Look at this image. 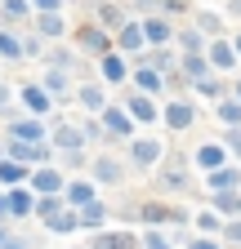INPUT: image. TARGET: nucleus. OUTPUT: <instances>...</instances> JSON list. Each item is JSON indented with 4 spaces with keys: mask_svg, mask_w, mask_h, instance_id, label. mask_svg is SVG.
<instances>
[{
    "mask_svg": "<svg viewBox=\"0 0 241 249\" xmlns=\"http://www.w3.org/2000/svg\"><path fill=\"white\" fill-rule=\"evenodd\" d=\"M215 116L223 120V129H241V103L232 98V93H228L223 103H215Z\"/></svg>",
    "mask_w": 241,
    "mask_h": 249,
    "instance_id": "40",
    "label": "nucleus"
},
{
    "mask_svg": "<svg viewBox=\"0 0 241 249\" xmlns=\"http://www.w3.org/2000/svg\"><path fill=\"white\" fill-rule=\"evenodd\" d=\"M63 209H67L63 196H36V213H32V218H40V223H54Z\"/></svg>",
    "mask_w": 241,
    "mask_h": 249,
    "instance_id": "39",
    "label": "nucleus"
},
{
    "mask_svg": "<svg viewBox=\"0 0 241 249\" xmlns=\"http://www.w3.org/2000/svg\"><path fill=\"white\" fill-rule=\"evenodd\" d=\"M5 236H9V227H0V245H5Z\"/></svg>",
    "mask_w": 241,
    "mask_h": 249,
    "instance_id": "55",
    "label": "nucleus"
},
{
    "mask_svg": "<svg viewBox=\"0 0 241 249\" xmlns=\"http://www.w3.org/2000/svg\"><path fill=\"white\" fill-rule=\"evenodd\" d=\"M85 249H139V236L134 231H94V236H89V245Z\"/></svg>",
    "mask_w": 241,
    "mask_h": 249,
    "instance_id": "23",
    "label": "nucleus"
},
{
    "mask_svg": "<svg viewBox=\"0 0 241 249\" xmlns=\"http://www.w3.org/2000/svg\"><path fill=\"white\" fill-rule=\"evenodd\" d=\"M9 196V218H32L36 213V196H32V187H14V192H5Z\"/></svg>",
    "mask_w": 241,
    "mask_h": 249,
    "instance_id": "30",
    "label": "nucleus"
},
{
    "mask_svg": "<svg viewBox=\"0 0 241 249\" xmlns=\"http://www.w3.org/2000/svg\"><path fill=\"white\" fill-rule=\"evenodd\" d=\"M27 178H32V169L18 165V160H0V192H14V187H27Z\"/></svg>",
    "mask_w": 241,
    "mask_h": 249,
    "instance_id": "29",
    "label": "nucleus"
},
{
    "mask_svg": "<svg viewBox=\"0 0 241 249\" xmlns=\"http://www.w3.org/2000/svg\"><path fill=\"white\" fill-rule=\"evenodd\" d=\"M0 67H5V62H0Z\"/></svg>",
    "mask_w": 241,
    "mask_h": 249,
    "instance_id": "57",
    "label": "nucleus"
},
{
    "mask_svg": "<svg viewBox=\"0 0 241 249\" xmlns=\"http://www.w3.org/2000/svg\"><path fill=\"white\" fill-rule=\"evenodd\" d=\"M161 160H165V142L152 138V134H139L130 142V151H125V169L130 174H152Z\"/></svg>",
    "mask_w": 241,
    "mask_h": 249,
    "instance_id": "1",
    "label": "nucleus"
},
{
    "mask_svg": "<svg viewBox=\"0 0 241 249\" xmlns=\"http://www.w3.org/2000/svg\"><path fill=\"white\" fill-rule=\"evenodd\" d=\"M27 187H32V196H63L67 178H63V169H58V160H54V165H40V169H32Z\"/></svg>",
    "mask_w": 241,
    "mask_h": 249,
    "instance_id": "12",
    "label": "nucleus"
},
{
    "mask_svg": "<svg viewBox=\"0 0 241 249\" xmlns=\"http://www.w3.org/2000/svg\"><path fill=\"white\" fill-rule=\"evenodd\" d=\"M179 76H183L188 85H197L201 76H210V62H205V53H179Z\"/></svg>",
    "mask_w": 241,
    "mask_h": 249,
    "instance_id": "35",
    "label": "nucleus"
},
{
    "mask_svg": "<svg viewBox=\"0 0 241 249\" xmlns=\"http://www.w3.org/2000/svg\"><path fill=\"white\" fill-rule=\"evenodd\" d=\"M32 14H63V0H27Z\"/></svg>",
    "mask_w": 241,
    "mask_h": 249,
    "instance_id": "49",
    "label": "nucleus"
},
{
    "mask_svg": "<svg viewBox=\"0 0 241 249\" xmlns=\"http://www.w3.org/2000/svg\"><path fill=\"white\" fill-rule=\"evenodd\" d=\"M139 27H143V40H147V49H165V45H174V31H179V22H170V18H161V14L143 18Z\"/></svg>",
    "mask_w": 241,
    "mask_h": 249,
    "instance_id": "15",
    "label": "nucleus"
},
{
    "mask_svg": "<svg viewBox=\"0 0 241 249\" xmlns=\"http://www.w3.org/2000/svg\"><path fill=\"white\" fill-rule=\"evenodd\" d=\"M112 45H116V53H120V58H130V62H139V58L147 53V40H143V27H139L134 18H130V22H125V27H120L116 36H112Z\"/></svg>",
    "mask_w": 241,
    "mask_h": 249,
    "instance_id": "13",
    "label": "nucleus"
},
{
    "mask_svg": "<svg viewBox=\"0 0 241 249\" xmlns=\"http://www.w3.org/2000/svg\"><path fill=\"white\" fill-rule=\"evenodd\" d=\"M72 93H76V103H80L89 116H94V120L107 111V85H103V80H80Z\"/></svg>",
    "mask_w": 241,
    "mask_h": 249,
    "instance_id": "14",
    "label": "nucleus"
},
{
    "mask_svg": "<svg viewBox=\"0 0 241 249\" xmlns=\"http://www.w3.org/2000/svg\"><path fill=\"white\" fill-rule=\"evenodd\" d=\"M9 223H14V218H9V196L0 192V227H9Z\"/></svg>",
    "mask_w": 241,
    "mask_h": 249,
    "instance_id": "50",
    "label": "nucleus"
},
{
    "mask_svg": "<svg viewBox=\"0 0 241 249\" xmlns=\"http://www.w3.org/2000/svg\"><path fill=\"white\" fill-rule=\"evenodd\" d=\"M219 240H228V245H241V218H228V223H223V231H219Z\"/></svg>",
    "mask_w": 241,
    "mask_h": 249,
    "instance_id": "46",
    "label": "nucleus"
},
{
    "mask_svg": "<svg viewBox=\"0 0 241 249\" xmlns=\"http://www.w3.org/2000/svg\"><path fill=\"white\" fill-rule=\"evenodd\" d=\"M161 120H165L170 134H188L192 124H197V103H192V98H165Z\"/></svg>",
    "mask_w": 241,
    "mask_h": 249,
    "instance_id": "6",
    "label": "nucleus"
},
{
    "mask_svg": "<svg viewBox=\"0 0 241 249\" xmlns=\"http://www.w3.org/2000/svg\"><path fill=\"white\" fill-rule=\"evenodd\" d=\"M205 187H210V196H215V192H241V169L237 165H223L215 174H205Z\"/></svg>",
    "mask_w": 241,
    "mask_h": 249,
    "instance_id": "27",
    "label": "nucleus"
},
{
    "mask_svg": "<svg viewBox=\"0 0 241 249\" xmlns=\"http://www.w3.org/2000/svg\"><path fill=\"white\" fill-rule=\"evenodd\" d=\"M49 147H54V156H76V151H85V147H89V138L80 134V124L58 120L54 129H49Z\"/></svg>",
    "mask_w": 241,
    "mask_h": 249,
    "instance_id": "8",
    "label": "nucleus"
},
{
    "mask_svg": "<svg viewBox=\"0 0 241 249\" xmlns=\"http://www.w3.org/2000/svg\"><path fill=\"white\" fill-rule=\"evenodd\" d=\"M192 27L201 31L205 40H223V18H219L215 9H197V14H192Z\"/></svg>",
    "mask_w": 241,
    "mask_h": 249,
    "instance_id": "33",
    "label": "nucleus"
},
{
    "mask_svg": "<svg viewBox=\"0 0 241 249\" xmlns=\"http://www.w3.org/2000/svg\"><path fill=\"white\" fill-rule=\"evenodd\" d=\"M18 36H22V58H45V49H49V45L36 36L32 27H27V31H18Z\"/></svg>",
    "mask_w": 241,
    "mask_h": 249,
    "instance_id": "43",
    "label": "nucleus"
},
{
    "mask_svg": "<svg viewBox=\"0 0 241 249\" xmlns=\"http://www.w3.org/2000/svg\"><path fill=\"white\" fill-rule=\"evenodd\" d=\"M45 227H49L54 236H76V231H80V218H76V209L67 205V209H63V213H58V218H54V223H45Z\"/></svg>",
    "mask_w": 241,
    "mask_h": 249,
    "instance_id": "41",
    "label": "nucleus"
},
{
    "mask_svg": "<svg viewBox=\"0 0 241 249\" xmlns=\"http://www.w3.org/2000/svg\"><path fill=\"white\" fill-rule=\"evenodd\" d=\"M130 89L147 93V98H165V76L147 71V67H134V71H130Z\"/></svg>",
    "mask_w": 241,
    "mask_h": 249,
    "instance_id": "24",
    "label": "nucleus"
},
{
    "mask_svg": "<svg viewBox=\"0 0 241 249\" xmlns=\"http://www.w3.org/2000/svg\"><path fill=\"white\" fill-rule=\"evenodd\" d=\"M0 249H32V245H27V240H18V236H5V245H0Z\"/></svg>",
    "mask_w": 241,
    "mask_h": 249,
    "instance_id": "51",
    "label": "nucleus"
},
{
    "mask_svg": "<svg viewBox=\"0 0 241 249\" xmlns=\"http://www.w3.org/2000/svg\"><path fill=\"white\" fill-rule=\"evenodd\" d=\"M76 218H80V231H103L107 227V205L103 200H94V205H85V209H76Z\"/></svg>",
    "mask_w": 241,
    "mask_h": 249,
    "instance_id": "32",
    "label": "nucleus"
},
{
    "mask_svg": "<svg viewBox=\"0 0 241 249\" xmlns=\"http://www.w3.org/2000/svg\"><path fill=\"white\" fill-rule=\"evenodd\" d=\"M192 165H197V169H205V174L223 169V165H228V147H223V142H201V147L192 151Z\"/></svg>",
    "mask_w": 241,
    "mask_h": 249,
    "instance_id": "22",
    "label": "nucleus"
},
{
    "mask_svg": "<svg viewBox=\"0 0 241 249\" xmlns=\"http://www.w3.org/2000/svg\"><path fill=\"white\" fill-rule=\"evenodd\" d=\"M32 5L27 0H0V27H14V31H27L32 27Z\"/></svg>",
    "mask_w": 241,
    "mask_h": 249,
    "instance_id": "21",
    "label": "nucleus"
},
{
    "mask_svg": "<svg viewBox=\"0 0 241 249\" xmlns=\"http://www.w3.org/2000/svg\"><path fill=\"white\" fill-rule=\"evenodd\" d=\"M0 62H22V36L14 27H0Z\"/></svg>",
    "mask_w": 241,
    "mask_h": 249,
    "instance_id": "36",
    "label": "nucleus"
},
{
    "mask_svg": "<svg viewBox=\"0 0 241 249\" xmlns=\"http://www.w3.org/2000/svg\"><path fill=\"white\" fill-rule=\"evenodd\" d=\"M139 249H174V240H170V231H161V227H147V231L139 236Z\"/></svg>",
    "mask_w": 241,
    "mask_h": 249,
    "instance_id": "42",
    "label": "nucleus"
},
{
    "mask_svg": "<svg viewBox=\"0 0 241 249\" xmlns=\"http://www.w3.org/2000/svg\"><path fill=\"white\" fill-rule=\"evenodd\" d=\"M99 124H103V138H116V142H134L139 138V124L125 116L120 103H107V111L99 116Z\"/></svg>",
    "mask_w": 241,
    "mask_h": 249,
    "instance_id": "4",
    "label": "nucleus"
},
{
    "mask_svg": "<svg viewBox=\"0 0 241 249\" xmlns=\"http://www.w3.org/2000/svg\"><path fill=\"white\" fill-rule=\"evenodd\" d=\"M232 49H237V62H241V31H237V36H232Z\"/></svg>",
    "mask_w": 241,
    "mask_h": 249,
    "instance_id": "53",
    "label": "nucleus"
},
{
    "mask_svg": "<svg viewBox=\"0 0 241 249\" xmlns=\"http://www.w3.org/2000/svg\"><path fill=\"white\" fill-rule=\"evenodd\" d=\"M89 22L116 36V31L130 22V9H125V5H116V0H99V5H94V18H89Z\"/></svg>",
    "mask_w": 241,
    "mask_h": 249,
    "instance_id": "18",
    "label": "nucleus"
},
{
    "mask_svg": "<svg viewBox=\"0 0 241 249\" xmlns=\"http://www.w3.org/2000/svg\"><path fill=\"white\" fill-rule=\"evenodd\" d=\"M0 160H5V138H0Z\"/></svg>",
    "mask_w": 241,
    "mask_h": 249,
    "instance_id": "56",
    "label": "nucleus"
},
{
    "mask_svg": "<svg viewBox=\"0 0 241 249\" xmlns=\"http://www.w3.org/2000/svg\"><path fill=\"white\" fill-rule=\"evenodd\" d=\"M192 227H197V236H219L223 231V218L215 209H197L192 213Z\"/></svg>",
    "mask_w": 241,
    "mask_h": 249,
    "instance_id": "37",
    "label": "nucleus"
},
{
    "mask_svg": "<svg viewBox=\"0 0 241 249\" xmlns=\"http://www.w3.org/2000/svg\"><path fill=\"white\" fill-rule=\"evenodd\" d=\"M197 98L223 103V98H228V89H223V76H215V71H210V76H201V80L192 85V103H197Z\"/></svg>",
    "mask_w": 241,
    "mask_h": 249,
    "instance_id": "31",
    "label": "nucleus"
},
{
    "mask_svg": "<svg viewBox=\"0 0 241 249\" xmlns=\"http://www.w3.org/2000/svg\"><path fill=\"white\" fill-rule=\"evenodd\" d=\"M237 205H241V192H215V196H210V209H215L223 223L237 218Z\"/></svg>",
    "mask_w": 241,
    "mask_h": 249,
    "instance_id": "38",
    "label": "nucleus"
},
{
    "mask_svg": "<svg viewBox=\"0 0 241 249\" xmlns=\"http://www.w3.org/2000/svg\"><path fill=\"white\" fill-rule=\"evenodd\" d=\"M157 187H161L165 196L188 192V187H192V174H188V165L179 160V156H165V160L157 165Z\"/></svg>",
    "mask_w": 241,
    "mask_h": 249,
    "instance_id": "5",
    "label": "nucleus"
},
{
    "mask_svg": "<svg viewBox=\"0 0 241 249\" xmlns=\"http://www.w3.org/2000/svg\"><path fill=\"white\" fill-rule=\"evenodd\" d=\"M183 249H223V240L219 236H192V240H183Z\"/></svg>",
    "mask_w": 241,
    "mask_h": 249,
    "instance_id": "47",
    "label": "nucleus"
},
{
    "mask_svg": "<svg viewBox=\"0 0 241 249\" xmlns=\"http://www.w3.org/2000/svg\"><path fill=\"white\" fill-rule=\"evenodd\" d=\"M223 147H228V156H232V160L241 165V129H228V134H223Z\"/></svg>",
    "mask_w": 241,
    "mask_h": 249,
    "instance_id": "48",
    "label": "nucleus"
},
{
    "mask_svg": "<svg viewBox=\"0 0 241 249\" xmlns=\"http://www.w3.org/2000/svg\"><path fill=\"white\" fill-rule=\"evenodd\" d=\"M130 71H134V62L120 58L116 49H112L107 58H99V80H103V85H130Z\"/></svg>",
    "mask_w": 241,
    "mask_h": 249,
    "instance_id": "19",
    "label": "nucleus"
},
{
    "mask_svg": "<svg viewBox=\"0 0 241 249\" xmlns=\"http://www.w3.org/2000/svg\"><path fill=\"white\" fill-rule=\"evenodd\" d=\"M5 142H49V124L36 116H14L5 129Z\"/></svg>",
    "mask_w": 241,
    "mask_h": 249,
    "instance_id": "11",
    "label": "nucleus"
},
{
    "mask_svg": "<svg viewBox=\"0 0 241 249\" xmlns=\"http://www.w3.org/2000/svg\"><path fill=\"white\" fill-rule=\"evenodd\" d=\"M205 62H210V71H215V76L237 71V49H232V40H228V36H223V40H210V45H205Z\"/></svg>",
    "mask_w": 241,
    "mask_h": 249,
    "instance_id": "16",
    "label": "nucleus"
},
{
    "mask_svg": "<svg viewBox=\"0 0 241 249\" xmlns=\"http://www.w3.org/2000/svg\"><path fill=\"white\" fill-rule=\"evenodd\" d=\"M14 103H18V89H14V85H0V116H5V120L22 116V111H18Z\"/></svg>",
    "mask_w": 241,
    "mask_h": 249,
    "instance_id": "45",
    "label": "nucleus"
},
{
    "mask_svg": "<svg viewBox=\"0 0 241 249\" xmlns=\"http://www.w3.org/2000/svg\"><path fill=\"white\" fill-rule=\"evenodd\" d=\"M40 62H45V71H72L76 67V49L72 45H49Z\"/></svg>",
    "mask_w": 241,
    "mask_h": 249,
    "instance_id": "28",
    "label": "nucleus"
},
{
    "mask_svg": "<svg viewBox=\"0 0 241 249\" xmlns=\"http://www.w3.org/2000/svg\"><path fill=\"white\" fill-rule=\"evenodd\" d=\"M76 53H85V58H107L116 45H112V31H103V27H94V22H85V27H76V45H72Z\"/></svg>",
    "mask_w": 241,
    "mask_h": 249,
    "instance_id": "2",
    "label": "nucleus"
},
{
    "mask_svg": "<svg viewBox=\"0 0 241 249\" xmlns=\"http://www.w3.org/2000/svg\"><path fill=\"white\" fill-rule=\"evenodd\" d=\"M40 89L49 93L54 107H58V103L72 98V76H67V71H45V76H40Z\"/></svg>",
    "mask_w": 241,
    "mask_h": 249,
    "instance_id": "25",
    "label": "nucleus"
},
{
    "mask_svg": "<svg viewBox=\"0 0 241 249\" xmlns=\"http://www.w3.org/2000/svg\"><path fill=\"white\" fill-rule=\"evenodd\" d=\"M228 14H232V18H241V0H228Z\"/></svg>",
    "mask_w": 241,
    "mask_h": 249,
    "instance_id": "52",
    "label": "nucleus"
},
{
    "mask_svg": "<svg viewBox=\"0 0 241 249\" xmlns=\"http://www.w3.org/2000/svg\"><path fill=\"white\" fill-rule=\"evenodd\" d=\"M232 98H237V103H241V76H237V89H232Z\"/></svg>",
    "mask_w": 241,
    "mask_h": 249,
    "instance_id": "54",
    "label": "nucleus"
},
{
    "mask_svg": "<svg viewBox=\"0 0 241 249\" xmlns=\"http://www.w3.org/2000/svg\"><path fill=\"white\" fill-rule=\"evenodd\" d=\"M120 107H125V116H130L134 124H157V120H161V103L147 98V93H139V89H125Z\"/></svg>",
    "mask_w": 241,
    "mask_h": 249,
    "instance_id": "9",
    "label": "nucleus"
},
{
    "mask_svg": "<svg viewBox=\"0 0 241 249\" xmlns=\"http://www.w3.org/2000/svg\"><path fill=\"white\" fill-rule=\"evenodd\" d=\"M63 200H67L72 209H85V205H94V200H99V192H94V182H89V178H76V182L63 187Z\"/></svg>",
    "mask_w": 241,
    "mask_h": 249,
    "instance_id": "26",
    "label": "nucleus"
},
{
    "mask_svg": "<svg viewBox=\"0 0 241 249\" xmlns=\"http://www.w3.org/2000/svg\"><path fill=\"white\" fill-rule=\"evenodd\" d=\"M5 156L27 169H40V165H54V147L49 142H5Z\"/></svg>",
    "mask_w": 241,
    "mask_h": 249,
    "instance_id": "7",
    "label": "nucleus"
},
{
    "mask_svg": "<svg viewBox=\"0 0 241 249\" xmlns=\"http://www.w3.org/2000/svg\"><path fill=\"white\" fill-rule=\"evenodd\" d=\"M205 45H210V40L201 36V31H197L192 22L174 31V49H179V53H205Z\"/></svg>",
    "mask_w": 241,
    "mask_h": 249,
    "instance_id": "34",
    "label": "nucleus"
},
{
    "mask_svg": "<svg viewBox=\"0 0 241 249\" xmlns=\"http://www.w3.org/2000/svg\"><path fill=\"white\" fill-rule=\"evenodd\" d=\"M125 9H130V18H134V22H143V18H152V14H161V0H130Z\"/></svg>",
    "mask_w": 241,
    "mask_h": 249,
    "instance_id": "44",
    "label": "nucleus"
},
{
    "mask_svg": "<svg viewBox=\"0 0 241 249\" xmlns=\"http://www.w3.org/2000/svg\"><path fill=\"white\" fill-rule=\"evenodd\" d=\"M134 218H139L143 227H161V231H170L174 205H165V200H139V205H134Z\"/></svg>",
    "mask_w": 241,
    "mask_h": 249,
    "instance_id": "17",
    "label": "nucleus"
},
{
    "mask_svg": "<svg viewBox=\"0 0 241 249\" xmlns=\"http://www.w3.org/2000/svg\"><path fill=\"white\" fill-rule=\"evenodd\" d=\"M89 182H94V187H120V182H125V156L99 151L94 160H89Z\"/></svg>",
    "mask_w": 241,
    "mask_h": 249,
    "instance_id": "3",
    "label": "nucleus"
},
{
    "mask_svg": "<svg viewBox=\"0 0 241 249\" xmlns=\"http://www.w3.org/2000/svg\"><path fill=\"white\" fill-rule=\"evenodd\" d=\"M32 31H36L45 45H63V36H67V18H63V14H36V18H32Z\"/></svg>",
    "mask_w": 241,
    "mask_h": 249,
    "instance_id": "20",
    "label": "nucleus"
},
{
    "mask_svg": "<svg viewBox=\"0 0 241 249\" xmlns=\"http://www.w3.org/2000/svg\"><path fill=\"white\" fill-rule=\"evenodd\" d=\"M18 107H22V116L45 120V116L54 111V98L40 89V80H27V85H18Z\"/></svg>",
    "mask_w": 241,
    "mask_h": 249,
    "instance_id": "10",
    "label": "nucleus"
}]
</instances>
